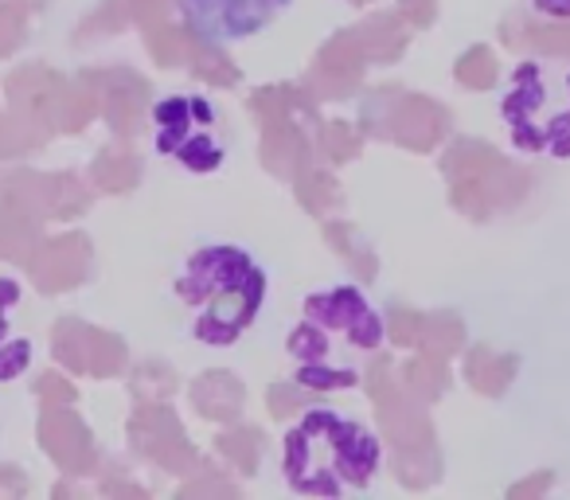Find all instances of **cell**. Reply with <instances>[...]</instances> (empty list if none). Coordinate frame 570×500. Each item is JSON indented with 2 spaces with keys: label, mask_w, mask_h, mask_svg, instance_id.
Returning <instances> with one entry per match:
<instances>
[{
  "label": "cell",
  "mask_w": 570,
  "mask_h": 500,
  "mask_svg": "<svg viewBox=\"0 0 570 500\" xmlns=\"http://www.w3.org/2000/svg\"><path fill=\"white\" fill-rule=\"evenodd\" d=\"M380 344V310L356 286H336L305 302L302 325L289 333V360L297 383L313 391L356 388Z\"/></svg>",
  "instance_id": "cell-1"
},
{
  "label": "cell",
  "mask_w": 570,
  "mask_h": 500,
  "mask_svg": "<svg viewBox=\"0 0 570 500\" xmlns=\"http://www.w3.org/2000/svg\"><path fill=\"white\" fill-rule=\"evenodd\" d=\"M380 442L336 411H313L285 434V481L305 497H348L372 484Z\"/></svg>",
  "instance_id": "cell-2"
},
{
  "label": "cell",
  "mask_w": 570,
  "mask_h": 500,
  "mask_svg": "<svg viewBox=\"0 0 570 500\" xmlns=\"http://www.w3.org/2000/svg\"><path fill=\"white\" fill-rule=\"evenodd\" d=\"M176 297L191 310V333L204 344H235L258 317L266 278L238 246H204L188 258Z\"/></svg>",
  "instance_id": "cell-3"
},
{
  "label": "cell",
  "mask_w": 570,
  "mask_h": 500,
  "mask_svg": "<svg viewBox=\"0 0 570 500\" xmlns=\"http://www.w3.org/2000/svg\"><path fill=\"white\" fill-rule=\"evenodd\" d=\"M500 110L515 149L570 157V63H520Z\"/></svg>",
  "instance_id": "cell-4"
},
{
  "label": "cell",
  "mask_w": 570,
  "mask_h": 500,
  "mask_svg": "<svg viewBox=\"0 0 570 500\" xmlns=\"http://www.w3.org/2000/svg\"><path fill=\"white\" fill-rule=\"evenodd\" d=\"M157 145L196 173L223 160V145L215 141V110L204 98H165L157 106Z\"/></svg>",
  "instance_id": "cell-5"
},
{
  "label": "cell",
  "mask_w": 570,
  "mask_h": 500,
  "mask_svg": "<svg viewBox=\"0 0 570 500\" xmlns=\"http://www.w3.org/2000/svg\"><path fill=\"white\" fill-rule=\"evenodd\" d=\"M173 4L184 24L207 43H238L274 24L294 0H173Z\"/></svg>",
  "instance_id": "cell-6"
},
{
  "label": "cell",
  "mask_w": 570,
  "mask_h": 500,
  "mask_svg": "<svg viewBox=\"0 0 570 500\" xmlns=\"http://www.w3.org/2000/svg\"><path fill=\"white\" fill-rule=\"evenodd\" d=\"M535 9L551 17H570V0H535Z\"/></svg>",
  "instance_id": "cell-7"
}]
</instances>
